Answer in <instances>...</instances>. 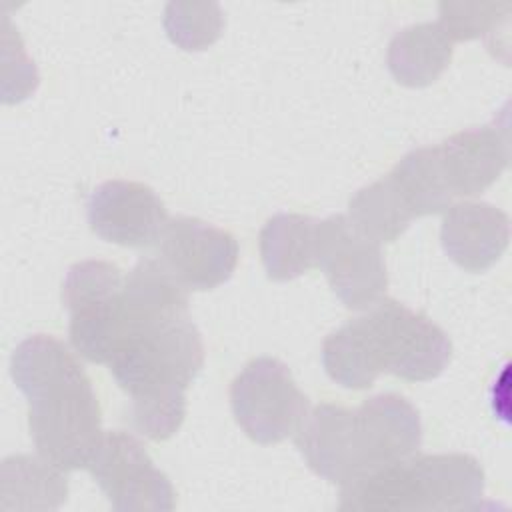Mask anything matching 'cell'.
Instances as JSON below:
<instances>
[{"label":"cell","mask_w":512,"mask_h":512,"mask_svg":"<svg viewBox=\"0 0 512 512\" xmlns=\"http://www.w3.org/2000/svg\"><path fill=\"white\" fill-rule=\"evenodd\" d=\"M452 44L454 42L438 22L406 26L398 30L388 44V70L404 86H428L448 68Z\"/></svg>","instance_id":"2e32d148"},{"label":"cell","mask_w":512,"mask_h":512,"mask_svg":"<svg viewBox=\"0 0 512 512\" xmlns=\"http://www.w3.org/2000/svg\"><path fill=\"white\" fill-rule=\"evenodd\" d=\"M158 260L186 290H212L234 274L238 242L204 220L168 218L158 238Z\"/></svg>","instance_id":"9c48e42d"},{"label":"cell","mask_w":512,"mask_h":512,"mask_svg":"<svg viewBox=\"0 0 512 512\" xmlns=\"http://www.w3.org/2000/svg\"><path fill=\"white\" fill-rule=\"evenodd\" d=\"M316 266L350 310H368L386 294L388 274L380 244L362 236L342 214L320 220Z\"/></svg>","instance_id":"ba28073f"},{"label":"cell","mask_w":512,"mask_h":512,"mask_svg":"<svg viewBox=\"0 0 512 512\" xmlns=\"http://www.w3.org/2000/svg\"><path fill=\"white\" fill-rule=\"evenodd\" d=\"M320 220L304 214H274L260 230V256L268 278L284 282L318 262Z\"/></svg>","instance_id":"9a60e30c"},{"label":"cell","mask_w":512,"mask_h":512,"mask_svg":"<svg viewBox=\"0 0 512 512\" xmlns=\"http://www.w3.org/2000/svg\"><path fill=\"white\" fill-rule=\"evenodd\" d=\"M124 276L106 260H82L62 280V304L70 314V342L94 364H108L118 340Z\"/></svg>","instance_id":"5b68a950"},{"label":"cell","mask_w":512,"mask_h":512,"mask_svg":"<svg viewBox=\"0 0 512 512\" xmlns=\"http://www.w3.org/2000/svg\"><path fill=\"white\" fill-rule=\"evenodd\" d=\"M2 510H56L66 502L64 470L42 456L16 454L0 468Z\"/></svg>","instance_id":"e0dca14e"},{"label":"cell","mask_w":512,"mask_h":512,"mask_svg":"<svg viewBox=\"0 0 512 512\" xmlns=\"http://www.w3.org/2000/svg\"><path fill=\"white\" fill-rule=\"evenodd\" d=\"M204 364V344L188 310H152L120 296V330L108 362L130 396L128 418L148 440H168L186 416V388Z\"/></svg>","instance_id":"6da1fadb"},{"label":"cell","mask_w":512,"mask_h":512,"mask_svg":"<svg viewBox=\"0 0 512 512\" xmlns=\"http://www.w3.org/2000/svg\"><path fill=\"white\" fill-rule=\"evenodd\" d=\"M294 442L308 468L328 482L348 486L364 476L356 410L336 404L314 406L296 430Z\"/></svg>","instance_id":"8fae6325"},{"label":"cell","mask_w":512,"mask_h":512,"mask_svg":"<svg viewBox=\"0 0 512 512\" xmlns=\"http://www.w3.org/2000/svg\"><path fill=\"white\" fill-rule=\"evenodd\" d=\"M350 224L376 244L394 242L416 218L390 174L360 188L348 202Z\"/></svg>","instance_id":"ac0fdd59"},{"label":"cell","mask_w":512,"mask_h":512,"mask_svg":"<svg viewBox=\"0 0 512 512\" xmlns=\"http://www.w3.org/2000/svg\"><path fill=\"white\" fill-rule=\"evenodd\" d=\"M484 494V470L470 454H422L342 486L340 510H470Z\"/></svg>","instance_id":"277c9868"},{"label":"cell","mask_w":512,"mask_h":512,"mask_svg":"<svg viewBox=\"0 0 512 512\" xmlns=\"http://www.w3.org/2000/svg\"><path fill=\"white\" fill-rule=\"evenodd\" d=\"M230 406L238 426L258 444L286 440L308 414V398L288 366L268 356L250 360L232 380Z\"/></svg>","instance_id":"8992f818"},{"label":"cell","mask_w":512,"mask_h":512,"mask_svg":"<svg viewBox=\"0 0 512 512\" xmlns=\"http://www.w3.org/2000/svg\"><path fill=\"white\" fill-rule=\"evenodd\" d=\"M88 224L102 240L140 248L158 242L168 212L158 194L132 180H106L88 198Z\"/></svg>","instance_id":"30bf717a"},{"label":"cell","mask_w":512,"mask_h":512,"mask_svg":"<svg viewBox=\"0 0 512 512\" xmlns=\"http://www.w3.org/2000/svg\"><path fill=\"white\" fill-rule=\"evenodd\" d=\"M10 374L28 398L38 454L64 472L88 468L104 432L96 392L78 358L62 340L32 334L12 352Z\"/></svg>","instance_id":"7a4b0ae2"},{"label":"cell","mask_w":512,"mask_h":512,"mask_svg":"<svg viewBox=\"0 0 512 512\" xmlns=\"http://www.w3.org/2000/svg\"><path fill=\"white\" fill-rule=\"evenodd\" d=\"M390 178L416 218L438 214L454 200L442 178L436 146L410 150L392 168Z\"/></svg>","instance_id":"d6986e66"},{"label":"cell","mask_w":512,"mask_h":512,"mask_svg":"<svg viewBox=\"0 0 512 512\" xmlns=\"http://www.w3.org/2000/svg\"><path fill=\"white\" fill-rule=\"evenodd\" d=\"M450 356L452 342L440 326L390 298L328 334L322 344L326 374L352 390L370 388L382 372L408 382L432 380Z\"/></svg>","instance_id":"3957f363"},{"label":"cell","mask_w":512,"mask_h":512,"mask_svg":"<svg viewBox=\"0 0 512 512\" xmlns=\"http://www.w3.org/2000/svg\"><path fill=\"white\" fill-rule=\"evenodd\" d=\"M508 4L442 2L438 24L452 42L494 36L498 26L508 20Z\"/></svg>","instance_id":"44dd1931"},{"label":"cell","mask_w":512,"mask_h":512,"mask_svg":"<svg viewBox=\"0 0 512 512\" xmlns=\"http://www.w3.org/2000/svg\"><path fill=\"white\" fill-rule=\"evenodd\" d=\"M440 240L456 266L484 272L506 252L510 220L506 212L488 202H458L444 214Z\"/></svg>","instance_id":"4fadbf2b"},{"label":"cell","mask_w":512,"mask_h":512,"mask_svg":"<svg viewBox=\"0 0 512 512\" xmlns=\"http://www.w3.org/2000/svg\"><path fill=\"white\" fill-rule=\"evenodd\" d=\"M370 472L408 458L422 446V422L418 410L398 394H376L358 408Z\"/></svg>","instance_id":"5bb4252c"},{"label":"cell","mask_w":512,"mask_h":512,"mask_svg":"<svg viewBox=\"0 0 512 512\" xmlns=\"http://www.w3.org/2000/svg\"><path fill=\"white\" fill-rule=\"evenodd\" d=\"M88 470L118 512H170L174 488L148 456L142 442L122 430L104 432Z\"/></svg>","instance_id":"52a82bcc"},{"label":"cell","mask_w":512,"mask_h":512,"mask_svg":"<svg viewBox=\"0 0 512 512\" xmlns=\"http://www.w3.org/2000/svg\"><path fill=\"white\" fill-rule=\"evenodd\" d=\"M222 26V10L212 2H170L164 10V28L184 50L208 48L218 40Z\"/></svg>","instance_id":"ffe728a7"},{"label":"cell","mask_w":512,"mask_h":512,"mask_svg":"<svg viewBox=\"0 0 512 512\" xmlns=\"http://www.w3.org/2000/svg\"><path fill=\"white\" fill-rule=\"evenodd\" d=\"M438 164L452 198L478 196L508 166V136L498 126H474L436 146Z\"/></svg>","instance_id":"7c38bea8"}]
</instances>
